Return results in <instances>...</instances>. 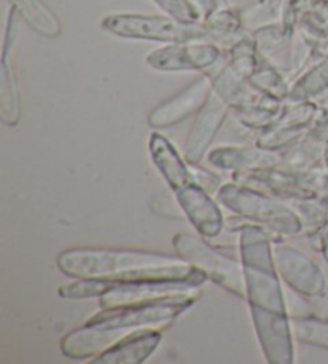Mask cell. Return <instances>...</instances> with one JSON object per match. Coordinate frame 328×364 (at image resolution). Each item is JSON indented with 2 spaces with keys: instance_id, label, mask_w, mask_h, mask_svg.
I'll return each instance as SVG.
<instances>
[{
  "instance_id": "obj_1",
  "label": "cell",
  "mask_w": 328,
  "mask_h": 364,
  "mask_svg": "<svg viewBox=\"0 0 328 364\" xmlns=\"http://www.w3.org/2000/svg\"><path fill=\"white\" fill-rule=\"evenodd\" d=\"M239 252L244 267L245 299L263 355L270 364H292L295 336L269 235L260 225H245L239 235Z\"/></svg>"
},
{
  "instance_id": "obj_2",
  "label": "cell",
  "mask_w": 328,
  "mask_h": 364,
  "mask_svg": "<svg viewBox=\"0 0 328 364\" xmlns=\"http://www.w3.org/2000/svg\"><path fill=\"white\" fill-rule=\"evenodd\" d=\"M60 272L74 279H103L109 284L135 281H176L200 287L207 276L181 257L146 250L72 247L56 259Z\"/></svg>"
},
{
  "instance_id": "obj_3",
  "label": "cell",
  "mask_w": 328,
  "mask_h": 364,
  "mask_svg": "<svg viewBox=\"0 0 328 364\" xmlns=\"http://www.w3.org/2000/svg\"><path fill=\"white\" fill-rule=\"evenodd\" d=\"M195 299H197V294L189 292L175 297L151 300V302L103 309L88 319L85 326L104 334L114 345L138 329L168 326L187 309H191Z\"/></svg>"
},
{
  "instance_id": "obj_4",
  "label": "cell",
  "mask_w": 328,
  "mask_h": 364,
  "mask_svg": "<svg viewBox=\"0 0 328 364\" xmlns=\"http://www.w3.org/2000/svg\"><path fill=\"white\" fill-rule=\"evenodd\" d=\"M217 200L237 217L253 222L273 233L295 236L302 231V220L292 207L242 183H226L218 190Z\"/></svg>"
},
{
  "instance_id": "obj_5",
  "label": "cell",
  "mask_w": 328,
  "mask_h": 364,
  "mask_svg": "<svg viewBox=\"0 0 328 364\" xmlns=\"http://www.w3.org/2000/svg\"><path fill=\"white\" fill-rule=\"evenodd\" d=\"M103 28L124 39L168 43L195 42L210 36L199 23H181L172 16L157 15H111L103 20Z\"/></svg>"
},
{
  "instance_id": "obj_6",
  "label": "cell",
  "mask_w": 328,
  "mask_h": 364,
  "mask_svg": "<svg viewBox=\"0 0 328 364\" xmlns=\"http://www.w3.org/2000/svg\"><path fill=\"white\" fill-rule=\"evenodd\" d=\"M175 252L187 262L189 265L199 268L208 281L222 286L237 297L245 299V278L242 262L229 259L212 246H208L192 235H176L173 237Z\"/></svg>"
},
{
  "instance_id": "obj_7",
  "label": "cell",
  "mask_w": 328,
  "mask_h": 364,
  "mask_svg": "<svg viewBox=\"0 0 328 364\" xmlns=\"http://www.w3.org/2000/svg\"><path fill=\"white\" fill-rule=\"evenodd\" d=\"M237 183L260 191H269L280 198H292L306 203L328 194V175L317 172H288L277 167L237 173Z\"/></svg>"
},
{
  "instance_id": "obj_8",
  "label": "cell",
  "mask_w": 328,
  "mask_h": 364,
  "mask_svg": "<svg viewBox=\"0 0 328 364\" xmlns=\"http://www.w3.org/2000/svg\"><path fill=\"white\" fill-rule=\"evenodd\" d=\"M274 262L280 278L296 294L306 299H319L325 294L327 279L324 272L298 247L274 244Z\"/></svg>"
},
{
  "instance_id": "obj_9",
  "label": "cell",
  "mask_w": 328,
  "mask_h": 364,
  "mask_svg": "<svg viewBox=\"0 0 328 364\" xmlns=\"http://www.w3.org/2000/svg\"><path fill=\"white\" fill-rule=\"evenodd\" d=\"M228 111L229 105L213 90L210 98L195 116L192 129L187 134L185 144V159L187 164L197 166L205 154H208L217 134L228 117Z\"/></svg>"
},
{
  "instance_id": "obj_10",
  "label": "cell",
  "mask_w": 328,
  "mask_h": 364,
  "mask_svg": "<svg viewBox=\"0 0 328 364\" xmlns=\"http://www.w3.org/2000/svg\"><path fill=\"white\" fill-rule=\"evenodd\" d=\"M173 194L187 220L200 236L214 240L222 235L224 228L223 212L204 186L192 181Z\"/></svg>"
},
{
  "instance_id": "obj_11",
  "label": "cell",
  "mask_w": 328,
  "mask_h": 364,
  "mask_svg": "<svg viewBox=\"0 0 328 364\" xmlns=\"http://www.w3.org/2000/svg\"><path fill=\"white\" fill-rule=\"evenodd\" d=\"M219 48L205 42L172 43L148 55L146 63L157 71H197L214 66L219 60Z\"/></svg>"
},
{
  "instance_id": "obj_12",
  "label": "cell",
  "mask_w": 328,
  "mask_h": 364,
  "mask_svg": "<svg viewBox=\"0 0 328 364\" xmlns=\"http://www.w3.org/2000/svg\"><path fill=\"white\" fill-rule=\"evenodd\" d=\"M213 92L210 77H200L153 109L148 122L153 129H168L199 112Z\"/></svg>"
},
{
  "instance_id": "obj_13",
  "label": "cell",
  "mask_w": 328,
  "mask_h": 364,
  "mask_svg": "<svg viewBox=\"0 0 328 364\" xmlns=\"http://www.w3.org/2000/svg\"><path fill=\"white\" fill-rule=\"evenodd\" d=\"M207 161L223 171L251 172L280 166L283 156L261 146H222L208 153Z\"/></svg>"
},
{
  "instance_id": "obj_14",
  "label": "cell",
  "mask_w": 328,
  "mask_h": 364,
  "mask_svg": "<svg viewBox=\"0 0 328 364\" xmlns=\"http://www.w3.org/2000/svg\"><path fill=\"white\" fill-rule=\"evenodd\" d=\"M162 332L154 329L135 331L94 358V364H141L159 348Z\"/></svg>"
},
{
  "instance_id": "obj_15",
  "label": "cell",
  "mask_w": 328,
  "mask_h": 364,
  "mask_svg": "<svg viewBox=\"0 0 328 364\" xmlns=\"http://www.w3.org/2000/svg\"><path fill=\"white\" fill-rule=\"evenodd\" d=\"M149 156L173 193L195 181L192 166L187 164L173 144L157 132L149 136Z\"/></svg>"
},
{
  "instance_id": "obj_16",
  "label": "cell",
  "mask_w": 328,
  "mask_h": 364,
  "mask_svg": "<svg viewBox=\"0 0 328 364\" xmlns=\"http://www.w3.org/2000/svg\"><path fill=\"white\" fill-rule=\"evenodd\" d=\"M18 15L16 10L11 9L7 33H5L4 52H2V69H0V117L2 122L13 127L20 121V93H18L16 79L13 69L10 66V48L15 42L18 29Z\"/></svg>"
},
{
  "instance_id": "obj_17",
  "label": "cell",
  "mask_w": 328,
  "mask_h": 364,
  "mask_svg": "<svg viewBox=\"0 0 328 364\" xmlns=\"http://www.w3.org/2000/svg\"><path fill=\"white\" fill-rule=\"evenodd\" d=\"M314 114L315 106L307 103L300 105L298 108L288 111L287 114L280 116L279 122L274 124V129H270L266 135H263L261 140L258 141V146L279 151V149L285 148L287 144L295 143L296 138L307 127V124L312 121Z\"/></svg>"
},
{
  "instance_id": "obj_18",
  "label": "cell",
  "mask_w": 328,
  "mask_h": 364,
  "mask_svg": "<svg viewBox=\"0 0 328 364\" xmlns=\"http://www.w3.org/2000/svg\"><path fill=\"white\" fill-rule=\"evenodd\" d=\"M9 2L35 33L52 39L61 34L62 28L60 20L42 0H9Z\"/></svg>"
},
{
  "instance_id": "obj_19",
  "label": "cell",
  "mask_w": 328,
  "mask_h": 364,
  "mask_svg": "<svg viewBox=\"0 0 328 364\" xmlns=\"http://www.w3.org/2000/svg\"><path fill=\"white\" fill-rule=\"evenodd\" d=\"M296 341L328 350V319L315 316H296L292 319Z\"/></svg>"
},
{
  "instance_id": "obj_20",
  "label": "cell",
  "mask_w": 328,
  "mask_h": 364,
  "mask_svg": "<svg viewBox=\"0 0 328 364\" xmlns=\"http://www.w3.org/2000/svg\"><path fill=\"white\" fill-rule=\"evenodd\" d=\"M328 87V61L322 63L320 66L314 68L311 73L306 74L298 84L293 87V90L290 92V97L296 102H301V100L311 98L317 95L322 90H325Z\"/></svg>"
},
{
  "instance_id": "obj_21",
  "label": "cell",
  "mask_w": 328,
  "mask_h": 364,
  "mask_svg": "<svg viewBox=\"0 0 328 364\" xmlns=\"http://www.w3.org/2000/svg\"><path fill=\"white\" fill-rule=\"evenodd\" d=\"M168 16L181 23H199L200 11L192 0H153Z\"/></svg>"
},
{
  "instance_id": "obj_22",
  "label": "cell",
  "mask_w": 328,
  "mask_h": 364,
  "mask_svg": "<svg viewBox=\"0 0 328 364\" xmlns=\"http://www.w3.org/2000/svg\"><path fill=\"white\" fill-rule=\"evenodd\" d=\"M250 82L274 98H283L288 93L287 85L283 84L282 77L277 73L270 71V69H263V71L258 73L255 71L250 76Z\"/></svg>"
},
{
  "instance_id": "obj_23",
  "label": "cell",
  "mask_w": 328,
  "mask_h": 364,
  "mask_svg": "<svg viewBox=\"0 0 328 364\" xmlns=\"http://www.w3.org/2000/svg\"><path fill=\"white\" fill-rule=\"evenodd\" d=\"M309 136H312L314 140H317L324 144L328 143V116H325L322 121H319V124L309 132Z\"/></svg>"
},
{
  "instance_id": "obj_24",
  "label": "cell",
  "mask_w": 328,
  "mask_h": 364,
  "mask_svg": "<svg viewBox=\"0 0 328 364\" xmlns=\"http://www.w3.org/2000/svg\"><path fill=\"white\" fill-rule=\"evenodd\" d=\"M324 161H325V166H327V171H328V143L325 144V148H324Z\"/></svg>"
}]
</instances>
